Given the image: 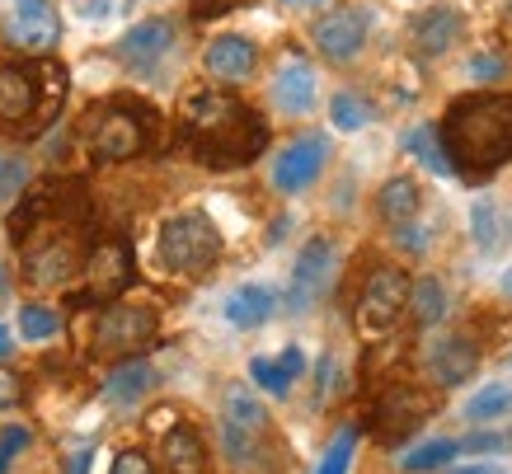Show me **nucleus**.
<instances>
[{
	"label": "nucleus",
	"mask_w": 512,
	"mask_h": 474,
	"mask_svg": "<svg viewBox=\"0 0 512 474\" xmlns=\"http://www.w3.org/2000/svg\"><path fill=\"white\" fill-rule=\"evenodd\" d=\"M329 118H334V127H339V132H362V127H372L376 108L367 104L362 94L339 90V94H334V104H329Z\"/></svg>",
	"instance_id": "28"
},
{
	"label": "nucleus",
	"mask_w": 512,
	"mask_h": 474,
	"mask_svg": "<svg viewBox=\"0 0 512 474\" xmlns=\"http://www.w3.org/2000/svg\"><path fill=\"white\" fill-rule=\"evenodd\" d=\"M5 43L29 57H47L62 43V19L52 10V0H15L5 15Z\"/></svg>",
	"instance_id": "12"
},
{
	"label": "nucleus",
	"mask_w": 512,
	"mask_h": 474,
	"mask_svg": "<svg viewBox=\"0 0 512 474\" xmlns=\"http://www.w3.org/2000/svg\"><path fill=\"white\" fill-rule=\"evenodd\" d=\"M5 301H10V273L0 268V306H5Z\"/></svg>",
	"instance_id": "44"
},
{
	"label": "nucleus",
	"mask_w": 512,
	"mask_h": 474,
	"mask_svg": "<svg viewBox=\"0 0 512 474\" xmlns=\"http://www.w3.org/2000/svg\"><path fill=\"white\" fill-rule=\"evenodd\" d=\"M76 10L85 19H109L113 15V0H76Z\"/></svg>",
	"instance_id": "40"
},
{
	"label": "nucleus",
	"mask_w": 512,
	"mask_h": 474,
	"mask_svg": "<svg viewBox=\"0 0 512 474\" xmlns=\"http://www.w3.org/2000/svg\"><path fill=\"white\" fill-rule=\"evenodd\" d=\"M221 259V230L207 212H179L160 226V263L179 277H198Z\"/></svg>",
	"instance_id": "6"
},
{
	"label": "nucleus",
	"mask_w": 512,
	"mask_h": 474,
	"mask_svg": "<svg viewBox=\"0 0 512 474\" xmlns=\"http://www.w3.org/2000/svg\"><path fill=\"white\" fill-rule=\"evenodd\" d=\"M273 104H278L282 113H292V118H301V113L315 108V71L301 62V57H292V62L273 76Z\"/></svg>",
	"instance_id": "22"
},
{
	"label": "nucleus",
	"mask_w": 512,
	"mask_h": 474,
	"mask_svg": "<svg viewBox=\"0 0 512 474\" xmlns=\"http://www.w3.org/2000/svg\"><path fill=\"white\" fill-rule=\"evenodd\" d=\"M29 188V160L24 155H0V198H19Z\"/></svg>",
	"instance_id": "33"
},
{
	"label": "nucleus",
	"mask_w": 512,
	"mask_h": 474,
	"mask_svg": "<svg viewBox=\"0 0 512 474\" xmlns=\"http://www.w3.org/2000/svg\"><path fill=\"white\" fill-rule=\"evenodd\" d=\"M66 99V71L52 57H29V62L0 66V132L24 137L43 132Z\"/></svg>",
	"instance_id": "3"
},
{
	"label": "nucleus",
	"mask_w": 512,
	"mask_h": 474,
	"mask_svg": "<svg viewBox=\"0 0 512 474\" xmlns=\"http://www.w3.org/2000/svg\"><path fill=\"white\" fill-rule=\"evenodd\" d=\"M367 33H372V10L367 5H343V10H334V15L315 24V47L329 62H353L367 47Z\"/></svg>",
	"instance_id": "13"
},
{
	"label": "nucleus",
	"mask_w": 512,
	"mask_h": 474,
	"mask_svg": "<svg viewBox=\"0 0 512 474\" xmlns=\"http://www.w3.org/2000/svg\"><path fill=\"white\" fill-rule=\"evenodd\" d=\"M109 474H156V470H151V460L141 456V451H118Z\"/></svg>",
	"instance_id": "38"
},
{
	"label": "nucleus",
	"mask_w": 512,
	"mask_h": 474,
	"mask_svg": "<svg viewBox=\"0 0 512 474\" xmlns=\"http://www.w3.org/2000/svg\"><path fill=\"white\" fill-rule=\"evenodd\" d=\"M179 137L193 151V160L207 169H240L249 160H259L268 146L264 118L245 108L235 94L202 85L184 99L179 113Z\"/></svg>",
	"instance_id": "2"
},
{
	"label": "nucleus",
	"mask_w": 512,
	"mask_h": 474,
	"mask_svg": "<svg viewBox=\"0 0 512 474\" xmlns=\"http://www.w3.org/2000/svg\"><path fill=\"white\" fill-rule=\"evenodd\" d=\"M151 390H156V367H151L146 357H123V362L109 371V381H104V399L118 404V409L141 404Z\"/></svg>",
	"instance_id": "21"
},
{
	"label": "nucleus",
	"mask_w": 512,
	"mask_h": 474,
	"mask_svg": "<svg viewBox=\"0 0 512 474\" xmlns=\"http://www.w3.org/2000/svg\"><path fill=\"white\" fill-rule=\"evenodd\" d=\"M202 66H207V76L226 80V85H245V80L259 71V47H254V38H245V33H221V38L207 43Z\"/></svg>",
	"instance_id": "16"
},
{
	"label": "nucleus",
	"mask_w": 512,
	"mask_h": 474,
	"mask_svg": "<svg viewBox=\"0 0 512 474\" xmlns=\"http://www.w3.org/2000/svg\"><path fill=\"white\" fill-rule=\"evenodd\" d=\"M503 71H508V62H503V57H494V52L470 57V80H498Z\"/></svg>",
	"instance_id": "37"
},
{
	"label": "nucleus",
	"mask_w": 512,
	"mask_h": 474,
	"mask_svg": "<svg viewBox=\"0 0 512 474\" xmlns=\"http://www.w3.org/2000/svg\"><path fill=\"white\" fill-rule=\"evenodd\" d=\"M287 5H292V0H287Z\"/></svg>",
	"instance_id": "49"
},
{
	"label": "nucleus",
	"mask_w": 512,
	"mask_h": 474,
	"mask_svg": "<svg viewBox=\"0 0 512 474\" xmlns=\"http://www.w3.org/2000/svg\"><path fill=\"white\" fill-rule=\"evenodd\" d=\"M437 141L447 151L451 174H461L466 184H484L512 160V94L484 90L466 94L442 113Z\"/></svg>",
	"instance_id": "1"
},
{
	"label": "nucleus",
	"mask_w": 512,
	"mask_h": 474,
	"mask_svg": "<svg viewBox=\"0 0 512 474\" xmlns=\"http://www.w3.org/2000/svg\"><path fill=\"white\" fill-rule=\"evenodd\" d=\"M132 245L127 240H104L94 245L80 263V277H85V301H99V306H113L118 296L127 291L132 282Z\"/></svg>",
	"instance_id": "9"
},
{
	"label": "nucleus",
	"mask_w": 512,
	"mask_h": 474,
	"mask_svg": "<svg viewBox=\"0 0 512 474\" xmlns=\"http://www.w3.org/2000/svg\"><path fill=\"white\" fill-rule=\"evenodd\" d=\"M395 245H400L404 254H423V249L433 245V226H419V221H404V226H395Z\"/></svg>",
	"instance_id": "35"
},
{
	"label": "nucleus",
	"mask_w": 512,
	"mask_h": 474,
	"mask_svg": "<svg viewBox=\"0 0 512 474\" xmlns=\"http://www.w3.org/2000/svg\"><path fill=\"white\" fill-rule=\"evenodd\" d=\"M301 371H306V352H301V348H282V357H254V362H249L254 385H259V390H268L273 399L292 395V385H296V376H301Z\"/></svg>",
	"instance_id": "23"
},
{
	"label": "nucleus",
	"mask_w": 512,
	"mask_h": 474,
	"mask_svg": "<svg viewBox=\"0 0 512 474\" xmlns=\"http://www.w3.org/2000/svg\"><path fill=\"white\" fill-rule=\"evenodd\" d=\"M419 207H423V193H419V184H414L409 174L386 179V184H381V193H376V212H381V221H390V226L419 221Z\"/></svg>",
	"instance_id": "24"
},
{
	"label": "nucleus",
	"mask_w": 512,
	"mask_h": 474,
	"mask_svg": "<svg viewBox=\"0 0 512 474\" xmlns=\"http://www.w3.org/2000/svg\"><path fill=\"white\" fill-rule=\"evenodd\" d=\"M170 47H174V24L165 15H151L118 38V62L132 66V71H151V66L170 57Z\"/></svg>",
	"instance_id": "15"
},
{
	"label": "nucleus",
	"mask_w": 512,
	"mask_h": 474,
	"mask_svg": "<svg viewBox=\"0 0 512 474\" xmlns=\"http://www.w3.org/2000/svg\"><path fill=\"white\" fill-rule=\"evenodd\" d=\"M10 352H15V334L0 324V362H10Z\"/></svg>",
	"instance_id": "43"
},
{
	"label": "nucleus",
	"mask_w": 512,
	"mask_h": 474,
	"mask_svg": "<svg viewBox=\"0 0 512 474\" xmlns=\"http://www.w3.org/2000/svg\"><path fill=\"white\" fill-rule=\"evenodd\" d=\"M329 165V141L320 137V132H306V137L287 141L278 155H273V169H268V179H273V188L278 193H306V188L325 174Z\"/></svg>",
	"instance_id": "10"
},
{
	"label": "nucleus",
	"mask_w": 512,
	"mask_h": 474,
	"mask_svg": "<svg viewBox=\"0 0 512 474\" xmlns=\"http://www.w3.org/2000/svg\"><path fill=\"white\" fill-rule=\"evenodd\" d=\"M503 291H508V296H512V268H508V273H503Z\"/></svg>",
	"instance_id": "45"
},
{
	"label": "nucleus",
	"mask_w": 512,
	"mask_h": 474,
	"mask_svg": "<svg viewBox=\"0 0 512 474\" xmlns=\"http://www.w3.org/2000/svg\"><path fill=\"white\" fill-rule=\"evenodd\" d=\"M466 456H508L512 451V432H470L461 442Z\"/></svg>",
	"instance_id": "34"
},
{
	"label": "nucleus",
	"mask_w": 512,
	"mask_h": 474,
	"mask_svg": "<svg viewBox=\"0 0 512 474\" xmlns=\"http://www.w3.org/2000/svg\"><path fill=\"white\" fill-rule=\"evenodd\" d=\"M423 367H428L433 385L456 390V385H466L470 376L480 371V348H475L466 334H442V338H433V343H428V352H423Z\"/></svg>",
	"instance_id": "14"
},
{
	"label": "nucleus",
	"mask_w": 512,
	"mask_h": 474,
	"mask_svg": "<svg viewBox=\"0 0 512 474\" xmlns=\"http://www.w3.org/2000/svg\"><path fill=\"white\" fill-rule=\"evenodd\" d=\"M508 230H512V216H508Z\"/></svg>",
	"instance_id": "48"
},
{
	"label": "nucleus",
	"mask_w": 512,
	"mask_h": 474,
	"mask_svg": "<svg viewBox=\"0 0 512 474\" xmlns=\"http://www.w3.org/2000/svg\"><path fill=\"white\" fill-rule=\"evenodd\" d=\"M160 320L156 310H141V306H104V315L94 320V338H90V352L94 357H113V362H123V357H137L151 338H156Z\"/></svg>",
	"instance_id": "7"
},
{
	"label": "nucleus",
	"mask_w": 512,
	"mask_h": 474,
	"mask_svg": "<svg viewBox=\"0 0 512 474\" xmlns=\"http://www.w3.org/2000/svg\"><path fill=\"white\" fill-rule=\"evenodd\" d=\"M404 310L414 315V324L433 329V324H442V315H447V287H442L437 277L409 282V301H404Z\"/></svg>",
	"instance_id": "26"
},
{
	"label": "nucleus",
	"mask_w": 512,
	"mask_h": 474,
	"mask_svg": "<svg viewBox=\"0 0 512 474\" xmlns=\"http://www.w3.org/2000/svg\"><path fill=\"white\" fill-rule=\"evenodd\" d=\"M437 409L433 395H423V390H409V385H395L386 399H381V428L386 437H404V432H414Z\"/></svg>",
	"instance_id": "20"
},
{
	"label": "nucleus",
	"mask_w": 512,
	"mask_h": 474,
	"mask_svg": "<svg viewBox=\"0 0 512 474\" xmlns=\"http://www.w3.org/2000/svg\"><path fill=\"white\" fill-rule=\"evenodd\" d=\"M470 226H475V245L489 254L498 240V226H494V207L489 202H475V212H470Z\"/></svg>",
	"instance_id": "36"
},
{
	"label": "nucleus",
	"mask_w": 512,
	"mask_h": 474,
	"mask_svg": "<svg viewBox=\"0 0 512 474\" xmlns=\"http://www.w3.org/2000/svg\"><path fill=\"white\" fill-rule=\"evenodd\" d=\"M19 334L29 338V343H47V338L62 334V315L52 306H24L19 310Z\"/></svg>",
	"instance_id": "29"
},
{
	"label": "nucleus",
	"mask_w": 512,
	"mask_h": 474,
	"mask_svg": "<svg viewBox=\"0 0 512 474\" xmlns=\"http://www.w3.org/2000/svg\"><path fill=\"white\" fill-rule=\"evenodd\" d=\"M29 446H33V428H29V423H5V428H0V474L15 470V460L24 456Z\"/></svg>",
	"instance_id": "32"
},
{
	"label": "nucleus",
	"mask_w": 512,
	"mask_h": 474,
	"mask_svg": "<svg viewBox=\"0 0 512 474\" xmlns=\"http://www.w3.org/2000/svg\"><path fill=\"white\" fill-rule=\"evenodd\" d=\"M451 474H498V470L489 465V460H475V465H456Z\"/></svg>",
	"instance_id": "42"
},
{
	"label": "nucleus",
	"mask_w": 512,
	"mask_h": 474,
	"mask_svg": "<svg viewBox=\"0 0 512 474\" xmlns=\"http://www.w3.org/2000/svg\"><path fill=\"white\" fill-rule=\"evenodd\" d=\"M461 15L451 10V5H433V10H423V15H414V29H409V38H414V52L419 57H447L451 47L461 43Z\"/></svg>",
	"instance_id": "17"
},
{
	"label": "nucleus",
	"mask_w": 512,
	"mask_h": 474,
	"mask_svg": "<svg viewBox=\"0 0 512 474\" xmlns=\"http://www.w3.org/2000/svg\"><path fill=\"white\" fill-rule=\"evenodd\" d=\"M456 456H461V442H456V437H428V442L404 451L400 470L404 474H437V470H447Z\"/></svg>",
	"instance_id": "25"
},
{
	"label": "nucleus",
	"mask_w": 512,
	"mask_h": 474,
	"mask_svg": "<svg viewBox=\"0 0 512 474\" xmlns=\"http://www.w3.org/2000/svg\"><path fill=\"white\" fill-rule=\"evenodd\" d=\"M151 146V113L137 104H104L85 123V151L99 165H123Z\"/></svg>",
	"instance_id": "5"
},
{
	"label": "nucleus",
	"mask_w": 512,
	"mask_h": 474,
	"mask_svg": "<svg viewBox=\"0 0 512 474\" xmlns=\"http://www.w3.org/2000/svg\"><path fill=\"white\" fill-rule=\"evenodd\" d=\"M404 301H409V277L400 268H376L362 287V301H357V324L362 334H390L395 320L404 315Z\"/></svg>",
	"instance_id": "11"
},
{
	"label": "nucleus",
	"mask_w": 512,
	"mask_h": 474,
	"mask_svg": "<svg viewBox=\"0 0 512 474\" xmlns=\"http://www.w3.org/2000/svg\"><path fill=\"white\" fill-rule=\"evenodd\" d=\"M10 404H19V376L0 371V413L10 409Z\"/></svg>",
	"instance_id": "39"
},
{
	"label": "nucleus",
	"mask_w": 512,
	"mask_h": 474,
	"mask_svg": "<svg viewBox=\"0 0 512 474\" xmlns=\"http://www.w3.org/2000/svg\"><path fill=\"white\" fill-rule=\"evenodd\" d=\"M90 460H94V451L85 446V451H76L71 456V465H66V474H90Z\"/></svg>",
	"instance_id": "41"
},
{
	"label": "nucleus",
	"mask_w": 512,
	"mask_h": 474,
	"mask_svg": "<svg viewBox=\"0 0 512 474\" xmlns=\"http://www.w3.org/2000/svg\"><path fill=\"white\" fill-rule=\"evenodd\" d=\"M353 456H357V428L348 423V428L329 442V451L320 456V465H315V474H348V465H353Z\"/></svg>",
	"instance_id": "31"
},
{
	"label": "nucleus",
	"mask_w": 512,
	"mask_h": 474,
	"mask_svg": "<svg viewBox=\"0 0 512 474\" xmlns=\"http://www.w3.org/2000/svg\"><path fill=\"white\" fill-rule=\"evenodd\" d=\"M503 15H508V19H512V0H503Z\"/></svg>",
	"instance_id": "47"
},
{
	"label": "nucleus",
	"mask_w": 512,
	"mask_h": 474,
	"mask_svg": "<svg viewBox=\"0 0 512 474\" xmlns=\"http://www.w3.org/2000/svg\"><path fill=\"white\" fill-rule=\"evenodd\" d=\"M512 413V385L489 381L466 399V423H498Z\"/></svg>",
	"instance_id": "27"
},
{
	"label": "nucleus",
	"mask_w": 512,
	"mask_h": 474,
	"mask_svg": "<svg viewBox=\"0 0 512 474\" xmlns=\"http://www.w3.org/2000/svg\"><path fill=\"white\" fill-rule=\"evenodd\" d=\"M221 442H226L231 465H240V470H264L268 465L273 423H268L264 399L245 390V385H231L226 399H221Z\"/></svg>",
	"instance_id": "4"
},
{
	"label": "nucleus",
	"mask_w": 512,
	"mask_h": 474,
	"mask_svg": "<svg viewBox=\"0 0 512 474\" xmlns=\"http://www.w3.org/2000/svg\"><path fill=\"white\" fill-rule=\"evenodd\" d=\"M160 465L170 474H212V460H207V442H202L198 428H170L160 437Z\"/></svg>",
	"instance_id": "18"
},
{
	"label": "nucleus",
	"mask_w": 512,
	"mask_h": 474,
	"mask_svg": "<svg viewBox=\"0 0 512 474\" xmlns=\"http://www.w3.org/2000/svg\"><path fill=\"white\" fill-rule=\"evenodd\" d=\"M292 5H325V0H292Z\"/></svg>",
	"instance_id": "46"
},
{
	"label": "nucleus",
	"mask_w": 512,
	"mask_h": 474,
	"mask_svg": "<svg viewBox=\"0 0 512 474\" xmlns=\"http://www.w3.org/2000/svg\"><path fill=\"white\" fill-rule=\"evenodd\" d=\"M221 315H226L231 329H259V324H268L278 315V291L264 287V282H245V287H235L226 296Z\"/></svg>",
	"instance_id": "19"
},
{
	"label": "nucleus",
	"mask_w": 512,
	"mask_h": 474,
	"mask_svg": "<svg viewBox=\"0 0 512 474\" xmlns=\"http://www.w3.org/2000/svg\"><path fill=\"white\" fill-rule=\"evenodd\" d=\"M334 263H339V254H334V240H329V235L306 240V249L296 254V268H292V282H287L282 306L292 310V315H306L329 291V282H334Z\"/></svg>",
	"instance_id": "8"
},
{
	"label": "nucleus",
	"mask_w": 512,
	"mask_h": 474,
	"mask_svg": "<svg viewBox=\"0 0 512 474\" xmlns=\"http://www.w3.org/2000/svg\"><path fill=\"white\" fill-rule=\"evenodd\" d=\"M404 146L419 155L423 165L433 169V174H451V165H447V151H442V141H437V132L433 127H414L409 137H404Z\"/></svg>",
	"instance_id": "30"
}]
</instances>
